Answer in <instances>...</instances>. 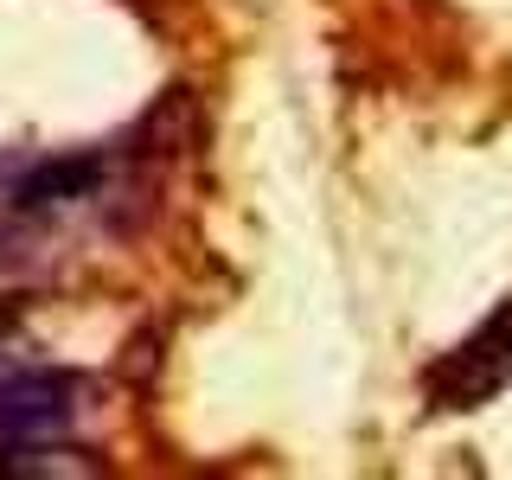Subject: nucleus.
Here are the masks:
<instances>
[{
  "label": "nucleus",
  "instance_id": "f03ea898",
  "mask_svg": "<svg viewBox=\"0 0 512 480\" xmlns=\"http://www.w3.org/2000/svg\"><path fill=\"white\" fill-rule=\"evenodd\" d=\"M512 378V308H500L474 340H461L429 372V404L436 410H480Z\"/></svg>",
  "mask_w": 512,
  "mask_h": 480
},
{
  "label": "nucleus",
  "instance_id": "f257e3e1",
  "mask_svg": "<svg viewBox=\"0 0 512 480\" xmlns=\"http://www.w3.org/2000/svg\"><path fill=\"white\" fill-rule=\"evenodd\" d=\"M84 410V378L77 372H13L0 378V448L52 442Z\"/></svg>",
  "mask_w": 512,
  "mask_h": 480
},
{
  "label": "nucleus",
  "instance_id": "7ed1b4c3",
  "mask_svg": "<svg viewBox=\"0 0 512 480\" xmlns=\"http://www.w3.org/2000/svg\"><path fill=\"white\" fill-rule=\"evenodd\" d=\"M96 186H103V154H52L13 180V205L20 212H52V205L90 199Z\"/></svg>",
  "mask_w": 512,
  "mask_h": 480
}]
</instances>
